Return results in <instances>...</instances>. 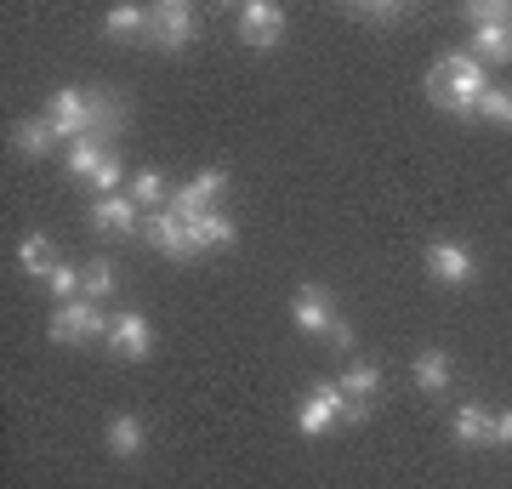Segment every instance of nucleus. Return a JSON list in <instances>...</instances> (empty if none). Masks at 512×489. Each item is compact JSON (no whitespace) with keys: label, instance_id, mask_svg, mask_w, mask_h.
I'll return each mask as SVG.
<instances>
[{"label":"nucleus","instance_id":"1","mask_svg":"<svg viewBox=\"0 0 512 489\" xmlns=\"http://www.w3.org/2000/svg\"><path fill=\"white\" fill-rule=\"evenodd\" d=\"M46 120H52L57 143H80V137H109V131H126V103L109 97V91H57L46 103Z\"/></svg>","mask_w":512,"mask_h":489},{"label":"nucleus","instance_id":"2","mask_svg":"<svg viewBox=\"0 0 512 489\" xmlns=\"http://www.w3.org/2000/svg\"><path fill=\"white\" fill-rule=\"evenodd\" d=\"M490 91V69L473 52H444L427 69V97L450 114H478V97Z\"/></svg>","mask_w":512,"mask_h":489},{"label":"nucleus","instance_id":"3","mask_svg":"<svg viewBox=\"0 0 512 489\" xmlns=\"http://www.w3.org/2000/svg\"><path fill=\"white\" fill-rule=\"evenodd\" d=\"M109 325L114 319H103V302H86V296H74V302H63V308L52 313V342H63V347H92V342H103L109 336Z\"/></svg>","mask_w":512,"mask_h":489},{"label":"nucleus","instance_id":"4","mask_svg":"<svg viewBox=\"0 0 512 489\" xmlns=\"http://www.w3.org/2000/svg\"><path fill=\"white\" fill-rule=\"evenodd\" d=\"M222 188H228V171L222 165H205V171H194V177L171 194V217H183V222H194V217H211L217 211V200H222Z\"/></svg>","mask_w":512,"mask_h":489},{"label":"nucleus","instance_id":"5","mask_svg":"<svg viewBox=\"0 0 512 489\" xmlns=\"http://www.w3.org/2000/svg\"><path fill=\"white\" fill-rule=\"evenodd\" d=\"M200 35V18H194V6H183V0H160V6H148V35L160 52H183L188 40Z\"/></svg>","mask_w":512,"mask_h":489},{"label":"nucleus","instance_id":"6","mask_svg":"<svg viewBox=\"0 0 512 489\" xmlns=\"http://www.w3.org/2000/svg\"><path fill=\"white\" fill-rule=\"evenodd\" d=\"M342 410H348V393H342V387H330V381H319L308 399H302V410H296V433H302V438L330 433V427L342 421Z\"/></svg>","mask_w":512,"mask_h":489},{"label":"nucleus","instance_id":"7","mask_svg":"<svg viewBox=\"0 0 512 489\" xmlns=\"http://www.w3.org/2000/svg\"><path fill=\"white\" fill-rule=\"evenodd\" d=\"M239 40L256 46V52L279 46L285 40V6H274V0H245L239 6Z\"/></svg>","mask_w":512,"mask_h":489},{"label":"nucleus","instance_id":"8","mask_svg":"<svg viewBox=\"0 0 512 489\" xmlns=\"http://www.w3.org/2000/svg\"><path fill=\"white\" fill-rule=\"evenodd\" d=\"M421 262H427V273H433L439 285H473V279H478L473 251H467V245H450V239L427 245V251H421Z\"/></svg>","mask_w":512,"mask_h":489},{"label":"nucleus","instance_id":"9","mask_svg":"<svg viewBox=\"0 0 512 489\" xmlns=\"http://www.w3.org/2000/svg\"><path fill=\"white\" fill-rule=\"evenodd\" d=\"M143 239L154 245L160 256H171V262H188L194 256V239H188V222L171 217V211H148L143 217Z\"/></svg>","mask_w":512,"mask_h":489},{"label":"nucleus","instance_id":"10","mask_svg":"<svg viewBox=\"0 0 512 489\" xmlns=\"http://www.w3.org/2000/svg\"><path fill=\"white\" fill-rule=\"evenodd\" d=\"M291 319L296 330H308V336H330V325H336V302H330L325 285H302L291 296Z\"/></svg>","mask_w":512,"mask_h":489},{"label":"nucleus","instance_id":"11","mask_svg":"<svg viewBox=\"0 0 512 489\" xmlns=\"http://www.w3.org/2000/svg\"><path fill=\"white\" fill-rule=\"evenodd\" d=\"M92 228L97 234H143V205L131 194H103L92 205Z\"/></svg>","mask_w":512,"mask_h":489},{"label":"nucleus","instance_id":"12","mask_svg":"<svg viewBox=\"0 0 512 489\" xmlns=\"http://www.w3.org/2000/svg\"><path fill=\"white\" fill-rule=\"evenodd\" d=\"M109 347L120 353V359H148L154 353V325H148L143 313H114V325H109Z\"/></svg>","mask_w":512,"mask_h":489},{"label":"nucleus","instance_id":"13","mask_svg":"<svg viewBox=\"0 0 512 489\" xmlns=\"http://www.w3.org/2000/svg\"><path fill=\"white\" fill-rule=\"evenodd\" d=\"M467 52L490 69V63H512V23H478L467 29Z\"/></svg>","mask_w":512,"mask_h":489},{"label":"nucleus","instance_id":"14","mask_svg":"<svg viewBox=\"0 0 512 489\" xmlns=\"http://www.w3.org/2000/svg\"><path fill=\"white\" fill-rule=\"evenodd\" d=\"M12 148H18L23 160H46V154L57 148L52 120H12Z\"/></svg>","mask_w":512,"mask_h":489},{"label":"nucleus","instance_id":"15","mask_svg":"<svg viewBox=\"0 0 512 489\" xmlns=\"http://www.w3.org/2000/svg\"><path fill=\"white\" fill-rule=\"evenodd\" d=\"M456 438L473 444V450H495V416L484 404H461L456 410Z\"/></svg>","mask_w":512,"mask_h":489},{"label":"nucleus","instance_id":"16","mask_svg":"<svg viewBox=\"0 0 512 489\" xmlns=\"http://www.w3.org/2000/svg\"><path fill=\"white\" fill-rule=\"evenodd\" d=\"M18 268L29 273V279H52L63 262H57V245L46 234H23V245H18Z\"/></svg>","mask_w":512,"mask_h":489},{"label":"nucleus","instance_id":"17","mask_svg":"<svg viewBox=\"0 0 512 489\" xmlns=\"http://www.w3.org/2000/svg\"><path fill=\"white\" fill-rule=\"evenodd\" d=\"M188 239H194V251H222V245H234V217H228V211L194 217L188 222Z\"/></svg>","mask_w":512,"mask_h":489},{"label":"nucleus","instance_id":"18","mask_svg":"<svg viewBox=\"0 0 512 489\" xmlns=\"http://www.w3.org/2000/svg\"><path fill=\"white\" fill-rule=\"evenodd\" d=\"M109 455H120V461H131V455H143V444H148V427H143V416H114L109 421Z\"/></svg>","mask_w":512,"mask_h":489},{"label":"nucleus","instance_id":"19","mask_svg":"<svg viewBox=\"0 0 512 489\" xmlns=\"http://www.w3.org/2000/svg\"><path fill=\"white\" fill-rule=\"evenodd\" d=\"M109 160V148H103V137H80V143H69V160H63V171H69L74 182H92L97 165Z\"/></svg>","mask_w":512,"mask_h":489},{"label":"nucleus","instance_id":"20","mask_svg":"<svg viewBox=\"0 0 512 489\" xmlns=\"http://www.w3.org/2000/svg\"><path fill=\"white\" fill-rule=\"evenodd\" d=\"M103 35L109 40H137L148 35V6H109V18H103Z\"/></svg>","mask_w":512,"mask_h":489},{"label":"nucleus","instance_id":"21","mask_svg":"<svg viewBox=\"0 0 512 489\" xmlns=\"http://www.w3.org/2000/svg\"><path fill=\"white\" fill-rule=\"evenodd\" d=\"M416 387H421V393H444V387H450V353L421 347V353H416Z\"/></svg>","mask_w":512,"mask_h":489},{"label":"nucleus","instance_id":"22","mask_svg":"<svg viewBox=\"0 0 512 489\" xmlns=\"http://www.w3.org/2000/svg\"><path fill=\"white\" fill-rule=\"evenodd\" d=\"M114 285H120V279H114V262H86V268H80V296H86V302H109Z\"/></svg>","mask_w":512,"mask_h":489},{"label":"nucleus","instance_id":"23","mask_svg":"<svg viewBox=\"0 0 512 489\" xmlns=\"http://www.w3.org/2000/svg\"><path fill=\"white\" fill-rule=\"evenodd\" d=\"M131 200L143 205V211H154V205H171V188H165L160 171H137L131 177Z\"/></svg>","mask_w":512,"mask_h":489},{"label":"nucleus","instance_id":"24","mask_svg":"<svg viewBox=\"0 0 512 489\" xmlns=\"http://www.w3.org/2000/svg\"><path fill=\"white\" fill-rule=\"evenodd\" d=\"M336 387H342L348 399H370V393L382 387V370H376V364H348V376L336 381Z\"/></svg>","mask_w":512,"mask_h":489},{"label":"nucleus","instance_id":"25","mask_svg":"<svg viewBox=\"0 0 512 489\" xmlns=\"http://www.w3.org/2000/svg\"><path fill=\"white\" fill-rule=\"evenodd\" d=\"M478 114H484L490 126H507V131H512V91L490 86V91H484V97H478Z\"/></svg>","mask_w":512,"mask_h":489},{"label":"nucleus","instance_id":"26","mask_svg":"<svg viewBox=\"0 0 512 489\" xmlns=\"http://www.w3.org/2000/svg\"><path fill=\"white\" fill-rule=\"evenodd\" d=\"M46 290H52L57 308H63V302H74V296H80V268H57L52 279H46Z\"/></svg>","mask_w":512,"mask_h":489},{"label":"nucleus","instance_id":"27","mask_svg":"<svg viewBox=\"0 0 512 489\" xmlns=\"http://www.w3.org/2000/svg\"><path fill=\"white\" fill-rule=\"evenodd\" d=\"M353 18H365V23H376V29H387V23H399L404 18V6H393V0H376V6H348Z\"/></svg>","mask_w":512,"mask_h":489},{"label":"nucleus","instance_id":"28","mask_svg":"<svg viewBox=\"0 0 512 489\" xmlns=\"http://www.w3.org/2000/svg\"><path fill=\"white\" fill-rule=\"evenodd\" d=\"M467 23H512V6H501V0H473V6H467Z\"/></svg>","mask_w":512,"mask_h":489},{"label":"nucleus","instance_id":"29","mask_svg":"<svg viewBox=\"0 0 512 489\" xmlns=\"http://www.w3.org/2000/svg\"><path fill=\"white\" fill-rule=\"evenodd\" d=\"M495 450H512V410L495 416Z\"/></svg>","mask_w":512,"mask_h":489},{"label":"nucleus","instance_id":"30","mask_svg":"<svg viewBox=\"0 0 512 489\" xmlns=\"http://www.w3.org/2000/svg\"><path fill=\"white\" fill-rule=\"evenodd\" d=\"M330 342L348 353V347H353V325H342V319H336V325H330Z\"/></svg>","mask_w":512,"mask_h":489}]
</instances>
